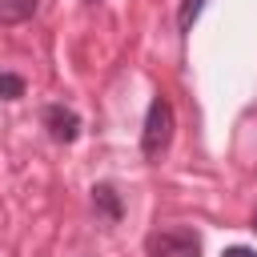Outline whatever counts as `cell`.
Instances as JSON below:
<instances>
[{
    "label": "cell",
    "instance_id": "obj_1",
    "mask_svg": "<svg viewBox=\"0 0 257 257\" xmlns=\"http://www.w3.org/2000/svg\"><path fill=\"white\" fill-rule=\"evenodd\" d=\"M173 104L169 96H153L149 100V112H145V128H141V157L145 161H157L169 145H173Z\"/></svg>",
    "mask_w": 257,
    "mask_h": 257
},
{
    "label": "cell",
    "instance_id": "obj_2",
    "mask_svg": "<svg viewBox=\"0 0 257 257\" xmlns=\"http://www.w3.org/2000/svg\"><path fill=\"white\" fill-rule=\"evenodd\" d=\"M149 257H201V237L193 229H161L149 237Z\"/></svg>",
    "mask_w": 257,
    "mask_h": 257
},
{
    "label": "cell",
    "instance_id": "obj_3",
    "mask_svg": "<svg viewBox=\"0 0 257 257\" xmlns=\"http://www.w3.org/2000/svg\"><path fill=\"white\" fill-rule=\"evenodd\" d=\"M44 128H48L52 141L72 145V141L80 137V116H76L68 104H48V108H44Z\"/></svg>",
    "mask_w": 257,
    "mask_h": 257
},
{
    "label": "cell",
    "instance_id": "obj_4",
    "mask_svg": "<svg viewBox=\"0 0 257 257\" xmlns=\"http://www.w3.org/2000/svg\"><path fill=\"white\" fill-rule=\"evenodd\" d=\"M92 209L104 217V221H120L124 217V201H120V193L112 189V185H92Z\"/></svg>",
    "mask_w": 257,
    "mask_h": 257
},
{
    "label": "cell",
    "instance_id": "obj_5",
    "mask_svg": "<svg viewBox=\"0 0 257 257\" xmlns=\"http://www.w3.org/2000/svg\"><path fill=\"white\" fill-rule=\"evenodd\" d=\"M40 0H0V24H24Z\"/></svg>",
    "mask_w": 257,
    "mask_h": 257
},
{
    "label": "cell",
    "instance_id": "obj_6",
    "mask_svg": "<svg viewBox=\"0 0 257 257\" xmlns=\"http://www.w3.org/2000/svg\"><path fill=\"white\" fill-rule=\"evenodd\" d=\"M205 4H209V0H181V8H177V28H181V32H193V24H197V16L205 12Z\"/></svg>",
    "mask_w": 257,
    "mask_h": 257
},
{
    "label": "cell",
    "instance_id": "obj_7",
    "mask_svg": "<svg viewBox=\"0 0 257 257\" xmlns=\"http://www.w3.org/2000/svg\"><path fill=\"white\" fill-rule=\"evenodd\" d=\"M24 76H16V72H0V100H20L24 96Z\"/></svg>",
    "mask_w": 257,
    "mask_h": 257
},
{
    "label": "cell",
    "instance_id": "obj_8",
    "mask_svg": "<svg viewBox=\"0 0 257 257\" xmlns=\"http://www.w3.org/2000/svg\"><path fill=\"white\" fill-rule=\"evenodd\" d=\"M221 257H257V253H253L249 245H229V249H225Z\"/></svg>",
    "mask_w": 257,
    "mask_h": 257
},
{
    "label": "cell",
    "instance_id": "obj_9",
    "mask_svg": "<svg viewBox=\"0 0 257 257\" xmlns=\"http://www.w3.org/2000/svg\"><path fill=\"white\" fill-rule=\"evenodd\" d=\"M249 229H253V233H257V209H253V225H249Z\"/></svg>",
    "mask_w": 257,
    "mask_h": 257
}]
</instances>
